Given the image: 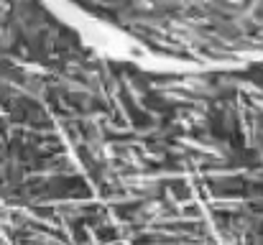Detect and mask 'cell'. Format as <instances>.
I'll list each match as a JSON object with an SVG mask.
<instances>
[{
  "label": "cell",
  "mask_w": 263,
  "mask_h": 245,
  "mask_svg": "<svg viewBox=\"0 0 263 245\" xmlns=\"http://www.w3.org/2000/svg\"><path fill=\"white\" fill-rule=\"evenodd\" d=\"M0 243H263V59L151 62L0 0Z\"/></svg>",
  "instance_id": "cell-1"
},
{
  "label": "cell",
  "mask_w": 263,
  "mask_h": 245,
  "mask_svg": "<svg viewBox=\"0 0 263 245\" xmlns=\"http://www.w3.org/2000/svg\"><path fill=\"white\" fill-rule=\"evenodd\" d=\"M151 62L217 67L263 59V0H54Z\"/></svg>",
  "instance_id": "cell-2"
}]
</instances>
